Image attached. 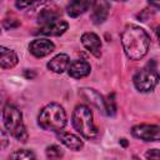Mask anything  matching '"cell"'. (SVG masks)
I'll list each match as a JSON object with an SVG mask.
<instances>
[{
    "instance_id": "obj_1",
    "label": "cell",
    "mask_w": 160,
    "mask_h": 160,
    "mask_svg": "<svg viewBox=\"0 0 160 160\" xmlns=\"http://www.w3.org/2000/svg\"><path fill=\"white\" fill-rule=\"evenodd\" d=\"M121 44L129 59L140 60L148 54L150 39L142 28L138 25H128L121 34Z\"/></svg>"
},
{
    "instance_id": "obj_2",
    "label": "cell",
    "mask_w": 160,
    "mask_h": 160,
    "mask_svg": "<svg viewBox=\"0 0 160 160\" xmlns=\"http://www.w3.org/2000/svg\"><path fill=\"white\" fill-rule=\"evenodd\" d=\"M38 121L44 130L60 131L66 125V114L61 105L51 102L41 109Z\"/></svg>"
},
{
    "instance_id": "obj_3",
    "label": "cell",
    "mask_w": 160,
    "mask_h": 160,
    "mask_svg": "<svg viewBox=\"0 0 160 160\" xmlns=\"http://www.w3.org/2000/svg\"><path fill=\"white\" fill-rule=\"evenodd\" d=\"M2 121L9 134L14 136L18 141L25 142L28 140V131L22 122V114L16 106L10 105V104H6L4 106Z\"/></svg>"
},
{
    "instance_id": "obj_4",
    "label": "cell",
    "mask_w": 160,
    "mask_h": 160,
    "mask_svg": "<svg viewBox=\"0 0 160 160\" xmlns=\"http://www.w3.org/2000/svg\"><path fill=\"white\" fill-rule=\"evenodd\" d=\"M72 125L75 130L85 139H94L98 135V129L92 121V114L85 105H78L72 111Z\"/></svg>"
},
{
    "instance_id": "obj_5",
    "label": "cell",
    "mask_w": 160,
    "mask_h": 160,
    "mask_svg": "<svg viewBox=\"0 0 160 160\" xmlns=\"http://www.w3.org/2000/svg\"><path fill=\"white\" fill-rule=\"evenodd\" d=\"M159 80H160V74L156 69V65L154 61H150L135 74L134 85L139 91L149 92L158 85Z\"/></svg>"
},
{
    "instance_id": "obj_6",
    "label": "cell",
    "mask_w": 160,
    "mask_h": 160,
    "mask_svg": "<svg viewBox=\"0 0 160 160\" xmlns=\"http://www.w3.org/2000/svg\"><path fill=\"white\" fill-rule=\"evenodd\" d=\"M132 136L144 141H160V126L150 124H140L131 129Z\"/></svg>"
},
{
    "instance_id": "obj_7",
    "label": "cell",
    "mask_w": 160,
    "mask_h": 160,
    "mask_svg": "<svg viewBox=\"0 0 160 160\" xmlns=\"http://www.w3.org/2000/svg\"><path fill=\"white\" fill-rule=\"evenodd\" d=\"M30 52L36 58H44L55 50V45L52 41L48 39H35L29 45Z\"/></svg>"
},
{
    "instance_id": "obj_8",
    "label": "cell",
    "mask_w": 160,
    "mask_h": 160,
    "mask_svg": "<svg viewBox=\"0 0 160 160\" xmlns=\"http://www.w3.org/2000/svg\"><path fill=\"white\" fill-rule=\"evenodd\" d=\"M110 11V4L108 0H94L91 8V21L94 24H102Z\"/></svg>"
},
{
    "instance_id": "obj_9",
    "label": "cell",
    "mask_w": 160,
    "mask_h": 160,
    "mask_svg": "<svg viewBox=\"0 0 160 160\" xmlns=\"http://www.w3.org/2000/svg\"><path fill=\"white\" fill-rule=\"evenodd\" d=\"M69 28V24L64 20H55V21H51L46 25H42L38 34H41V35H46V36H59V35H62Z\"/></svg>"
},
{
    "instance_id": "obj_10",
    "label": "cell",
    "mask_w": 160,
    "mask_h": 160,
    "mask_svg": "<svg viewBox=\"0 0 160 160\" xmlns=\"http://www.w3.org/2000/svg\"><path fill=\"white\" fill-rule=\"evenodd\" d=\"M81 44L88 49L94 56L100 58L101 55V40L94 32H85L81 35Z\"/></svg>"
},
{
    "instance_id": "obj_11",
    "label": "cell",
    "mask_w": 160,
    "mask_h": 160,
    "mask_svg": "<svg viewBox=\"0 0 160 160\" xmlns=\"http://www.w3.org/2000/svg\"><path fill=\"white\" fill-rule=\"evenodd\" d=\"M90 64L86 61V60H74L69 68H68V72L71 78L74 79H81V78H85L90 74Z\"/></svg>"
},
{
    "instance_id": "obj_12",
    "label": "cell",
    "mask_w": 160,
    "mask_h": 160,
    "mask_svg": "<svg viewBox=\"0 0 160 160\" xmlns=\"http://www.w3.org/2000/svg\"><path fill=\"white\" fill-rule=\"evenodd\" d=\"M91 5V0H70L66 11L68 15L71 18H76L81 14H84Z\"/></svg>"
},
{
    "instance_id": "obj_13",
    "label": "cell",
    "mask_w": 160,
    "mask_h": 160,
    "mask_svg": "<svg viewBox=\"0 0 160 160\" xmlns=\"http://www.w3.org/2000/svg\"><path fill=\"white\" fill-rule=\"evenodd\" d=\"M69 62H70V60L66 54H59V55L54 56L48 62V68H49V70H51L54 72L61 74L69 68Z\"/></svg>"
},
{
    "instance_id": "obj_14",
    "label": "cell",
    "mask_w": 160,
    "mask_h": 160,
    "mask_svg": "<svg viewBox=\"0 0 160 160\" xmlns=\"http://www.w3.org/2000/svg\"><path fill=\"white\" fill-rule=\"evenodd\" d=\"M18 55L14 50H10L5 46L0 48V65L2 69L14 68L18 64Z\"/></svg>"
},
{
    "instance_id": "obj_15",
    "label": "cell",
    "mask_w": 160,
    "mask_h": 160,
    "mask_svg": "<svg viewBox=\"0 0 160 160\" xmlns=\"http://www.w3.org/2000/svg\"><path fill=\"white\" fill-rule=\"evenodd\" d=\"M58 138L66 148H69L71 150H80L84 145L82 140L79 136H76L74 134H70V132H60L58 135Z\"/></svg>"
},
{
    "instance_id": "obj_16",
    "label": "cell",
    "mask_w": 160,
    "mask_h": 160,
    "mask_svg": "<svg viewBox=\"0 0 160 160\" xmlns=\"http://www.w3.org/2000/svg\"><path fill=\"white\" fill-rule=\"evenodd\" d=\"M81 95L92 105H95L99 110L105 112V100L101 98L99 92H96L94 89H81Z\"/></svg>"
},
{
    "instance_id": "obj_17",
    "label": "cell",
    "mask_w": 160,
    "mask_h": 160,
    "mask_svg": "<svg viewBox=\"0 0 160 160\" xmlns=\"http://www.w3.org/2000/svg\"><path fill=\"white\" fill-rule=\"evenodd\" d=\"M59 16H60L59 11L52 10V9H45V10H42V11L39 14V16H38V22L42 26V25H46V24H49V22H51V21L58 20Z\"/></svg>"
},
{
    "instance_id": "obj_18",
    "label": "cell",
    "mask_w": 160,
    "mask_h": 160,
    "mask_svg": "<svg viewBox=\"0 0 160 160\" xmlns=\"http://www.w3.org/2000/svg\"><path fill=\"white\" fill-rule=\"evenodd\" d=\"M115 112H116V104H115L114 94H111L105 100V114L109 116H114Z\"/></svg>"
},
{
    "instance_id": "obj_19",
    "label": "cell",
    "mask_w": 160,
    "mask_h": 160,
    "mask_svg": "<svg viewBox=\"0 0 160 160\" xmlns=\"http://www.w3.org/2000/svg\"><path fill=\"white\" fill-rule=\"evenodd\" d=\"M62 155H64V151L58 145H51V146L46 148V156L49 159H60V158H62Z\"/></svg>"
},
{
    "instance_id": "obj_20",
    "label": "cell",
    "mask_w": 160,
    "mask_h": 160,
    "mask_svg": "<svg viewBox=\"0 0 160 160\" xmlns=\"http://www.w3.org/2000/svg\"><path fill=\"white\" fill-rule=\"evenodd\" d=\"M10 158L11 159H20V160H22V159H35V155L31 151H29V150H18V151L12 152L10 155Z\"/></svg>"
},
{
    "instance_id": "obj_21",
    "label": "cell",
    "mask_w": 160,
    "mask_h": 160,
    "mask_svg": "<svg viewBox=\"0 0 160 160\" xmlns=\"http://www.w3.org/2000/svg\"><path fill=\"white\" fill-rule=\"evenodd\" d=\"M38 1H40V0H16L15 5H16L18 9H25V8L32 5V4L38 2Z\"/></svg>"
},
{
    "instance_id": "obj_22",
    "label": "cell",
    "mask_w": 160,
    "mask_h": 160,
    "mask_svg": "<svg viewBox=\"0 0 160 160\" xmlns=\"http://www.w3.org/2000/svg\"><path fill=\"white\" fill-rule=\"evenodd\" d=\"M2 25L5 29H14V28H18L20 25V22L16 19H6V20H4Z\"/></svg>"
},
{
    "instance_id": "obj_23",
    "label": "cell",
    "mask_w": 160,
    "mask_h": 160,
    "mask_svg": "<svg viewBox=\"0 0 160 160\" xmlns=\"http://www.w3.org/2000/svg\"><path fill=\"white\" fill-rule=\"evenodd\" d=\"M145 156H146L148 159H160V150H156V149L149 150Z\"/></svg>"
},
{
    "instance_id": "obj_24",
    "label": "cell",
    "mask_w": 160,
    "mask_h": 160,
    "mask_svg": "<svg viewBox=\"0 0 160 160\" xmlns=\"http://www.w3.org/2000/svg\"><path fill=\"white\" fill-rule=\"evenodd\" d=\"M1 136H2V144H1V148L5 149V148H6V144H8V138H6V132H5L4 129L1 130Z\"/></svg>"
},
{
    "instance_id": "obj_25",
    "label": "cell",
    "mask_w": 160,
    "mask_h": 160,
    "mask_svg": "<svg viewBox=\"0 0 160 160\" xmlns=\"http://www.w3.org/2000/svg\"><path fill=\"white\" fill-rule=\"evenodd\" d=\"M148 1L151 6H154L156 9H160V0H148Z\"/></svg>"
},
{
    "instance_id": "obj_26",
    "label": "cell",
    "mask_w": 160,
    "mask_h": 160,
    "mask_svg": "<svg viewBox=\"0 0 160 160\" xmlns=\"http://www.w3.org/2000/svg\"><path fill=\"white\" fill-rule=\"evenodd\" d=\"M25 76H26V78H34V76H35V74H34V72H31V74H29L28 71H25Z\"/></svg>"
},
{
    "instance_id": "obj_27",
    "label": "cell",
    "mask_w": 160,
    "mask_h": 160,
    "mask_svg": "<svg viewBox=\"0 0 160 160\" xmlns=\"http://www.w3.org/2000/svg\"><path fill=\"white\" fill-rule=\"evenodd\" d=\"M156 36H158L159 42H160V26H159V28H158V30H156Z\"/></svg>"
},
{
    "instance_id": "obj_28",
    "label": "cell",
    "mask_w": 160,
    "mask_h": 160,
    "mask_svg": "<svg viewBox=\"0 0 160 160\" xmlns=\"http://www.w3.org/2000/svg\"><path fill=\"white\" fill-rule=\"evenodd\" d=\"M115 1H126V0H115Z\"/></svg>"
}]
</instances>
